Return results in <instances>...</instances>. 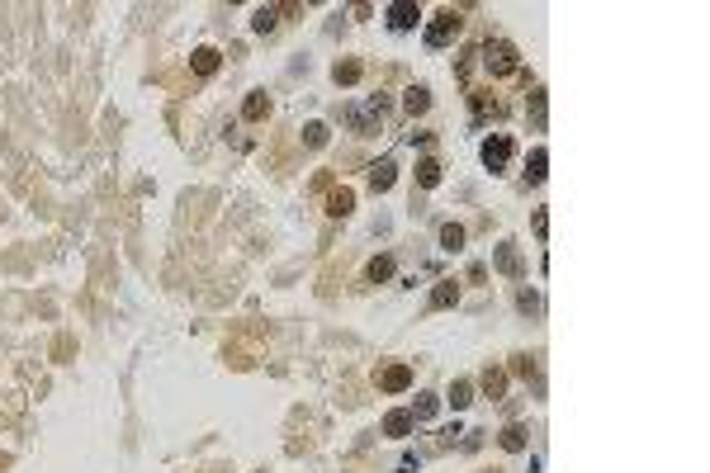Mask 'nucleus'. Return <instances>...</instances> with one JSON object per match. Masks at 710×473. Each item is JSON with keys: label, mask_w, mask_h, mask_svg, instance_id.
<instances>
[{"label": "nucleus", "mask_w": 710, "mask_h": 473, "mask_svg": "<svg viewBox=\"0 0 710 473\" xmlns=\"http://www.w3.org/2000/svg\"><path fill=\"white\" fill-rule=\"evenodd\" d=\"M478 57H483L488 76H516V71H521V53H516L507 38H488V43L478 48Z\"/></svg>", "instance_id": "1"}, {"label": "nucleus", "mask_w": 710, "mask_h": 473, "mask_svg": "<svg viewBox=\"0 0 710 473\" xmlns=\"http://www.w3.org/2000/svg\"><path fill=\"white\" fill-rule=\"evenodd\" d=\"M459 28H464V15L459 10H436L431 24H426V48H450L459 38Z\"/></svg>", "instance_id": "2"}, {"label": "nucleus", "mask_w": 710, "mask_h": 473, "mask_svg": "<svg viewBox=\"0 0 710 473\" xmlns=\"http://www.w3.org/2000/svg\"><path fill=\"white\" fill-rule=\"evenodd\" d=\"M507 161H512V137H507V132H493V137L483 142V166H488V171H502Z\"/></svg>", "instance_id": "3"}, {"label": "nucleus", "mask_w": 710, "mask_h": 473, "mask_svg": "<svg viewBox=\"0 0 710 473\" xmlns=\"http://www.w3.org/2000/svg\"><path fill=\"white\" fill-rule=\"evenodd\" d=\"M379 388H384V393H403V388H412V365H403V360H398V365H384V369H379Z\"/></svg>", "instance_id": "4"}, {"label": "nucleus", "mask_w": 710, "mask_h": 473, "mask_svg": "<svg viewBox=\"0 0 710 473\" xmlns=\"http://www.w3.org/2000/svg\"><path fill=\"white\" fill-rule=\"evenodd\" d=\"M493 265H498L502 275H512V280H521V275H526V261H521L516 241H502V246H498V256H493Z\"/></svg>", "instance_id": "5"}, {"label": "nucleus", "mask_w": 710, "mask_h": 473, "mask_svg": "<svg viewBox=\"0 0 710 473\" xmlns=\"http://www.w3.org/2000/svg\"><path fill=\"white\" fill-rule=\"evenodd\" d=\"M394 180H398V161L394 157H384V161H374V166H369V189H374V194L394 189Z\"/></svg>", "instance_id": "6"}, {"label": "nucleus", "mask_w": 710, "mask_h": 473, "mask_svg": "<svg viewBox=\"0 0 710 473\" xmlns=\"http://www.w3.org/2000/svg\"><path fill=\"white\" fill-rule=\"evenodd\" d=\"M384 15H389V28H412V24L421 19V10H417V5H407V0H398V5H389Z\"/></svg>", "instance_id": "7"}, {"label": "nucleus", "mask_w": 710, "mask_h": 473, "mask_svg": "<svg viewBox=\"0 0 710 473\" xmlns=\"http://www.w3.org/2000/svg\"><path fill=\"white\" fill-rule=\"evenodd\" d=\"M469 105L478 119H502V100H493L488 90H469Z\"/></svg>", "instance_id": "8"}, {"label": "nucleus", "mask_w": 710, "mask_h": 473, "mask_svg": "<svg viewBox=\"0 0 710 473\" xmlns=\"http://www.w3.org/2000/svg\"><path fill=\"white\" fill-rule=\"evenodd\" d=\"M350 209H355V189H346V184H341V189L327 194V213H332V218H346Z\"/></svg>", "instance_id": "9"}, {"label": "nucleus", "mask_w": 710, "mask_h": 473, "mask_svg": "<svg viewBox=\"0 0 710 473\" xmlns=\"http://www.w3.org/2000/svg\"><path fill=\"white\" fill-rule=\"evenodd\" d=\"M189 67H194L199 76H213V71H218V48H194V53H189Z\"/></svg>", "instance_id": "10"}, {"label": "nucleus", "mask_w": 710, "mask_h": 473, "mask_svg": "<svg viewBox=\"0 0 710 473\" xmlns=\"http://www.w3.org/2000/svg\"><path fill=\"white\" fill-rule=\"evenodd\" d=\"M365 280L369 284H384V280H394V256H374L365 265Z\"/></svg>", "instance_id": "11"}, {"label": "nucleus", "mask_w": 710, "mask_h": 473, "mask_svg": "<svg viewBox=\"0 0 710 473\" xmlns=\"http://www.w3.org/2000/svg\"><path fill=\"white\" fill-rule=\"evenodd\" d=\"M360 76H365V67H360L355 57H350V62H337V67H332V80H337V85H355Z\"/></svg>", "instance_id": "12"}, {"label": "nucleus", "mask_w": 710, "mask_h": 473, "mask_svg": "<svg viewBox=\"0 0 710 473\" xmlns=\"http://www.w3.org/2000/svg\"><path fill=\"white\" fill-rule=\"evenodd\" d=\"M412 426H417V421H412V412H389V417H384V431H389V436H398V440H403V436H412Z\"/></svg>", "instance_id": "13"}, {"label": "nucleus", "mask_w": 710, "mask_h": 473, "mask_svg": "<svg viewBox=\"0 0 710 473\" xmlns=\"http://www.w3.org/2000/svg\"><path fill=\"white\" fill-rule=\"evenodd\" d=\"M403 109H407L412 119H417V114H426V109H431V90H426V85H412V90H407V100H403Z\"/></svg>", "instance_id": "14"}, {"label": "nucleus", "mask_w": 710, "mask_h": 473, "mask_svg": "<svg viewBox=\"0 0 710 473\" xmlns=\"http://www.w3.org/2000/svg\"><path fill=\"white\" fill-rule=\"evenodd\" d=\"M469 402H473V384H469V379H455V384H450V407L464 412Z\"/></svg>", "instance_id": "15"}, {"label": "nucleus", "mask_w": 710, "mask_h": 473, "mask_svg": "<svg viewBox=\"0 0 710 473\" xmlns=\"http://www.w3.org/2000/svg\"><path fill=\"white\" fill-rule=\"evenodd\" d=\"M545 166H550V152H545V147H535V152H530V161H526V175H530L535 184H540L545 175H550Z\"/></svg>", "instance_id": "16"}, {"label": "nucleus", "mask_w": 710, "mask_h": 473, "mask_svg": "<svg viewBox=\"0 0 710 473\" xmlns=\"http://www.w3.org/2000/svg\"><path fill=\"white\" fill-rule=\"evenodd\" d=\"M417 184H421V189H436V184H441V161H431V157L421 161V166H417Z\"/></svg>", "instance_id": "17"}, {"label": "nucleus", "mask_w": 710, "mask_h": 473, "mask_svg": "<svg viewBox=\"0 0 710 473\" xmlns=\"http://www.w3.org/2000/svg\"><path fill=\"white\" fill-rule=\"evenodd\" d=\"M275 24H280V5H261V10H256V19H251V28H256V33H270Z\"/></svg>", "instance_id": "18"}, {"label": "nucleus", "mask_w": 710, "mask_h": 473, "mask_svg": "<svg viewBox=\"0 0 710 473\" xmlns=\"http://www.w3.org/2000/svg\"><path fill=\"white\" fill-rule=\"evenodd\" d=\"M502 449H512V454L526 449V426H521V421H512V426L502 431Z\"/></svg>", "instance_id": "19"}, {"label": "nucleus", "mask_w": 710, "mask_h": 473, "mask_svg": "<svg viewBox=\"0 0 710 473\" xmlns=\"http://www.w3.org/2000/svg\"><path fill=\"white\" fill-rule=\"evenodd\" d=\"M242 114H246V119H265V114H270V95H261V90H256V95H246Z\"/></svg>", "instance_id": "20"}, {"label": "nucleus", "mask_w": 710, "mask_h": 473, "mask_svg": "<svg viewBox=\"0 0 710 473\" xmlns=\"http://www.w3.org/2000/svg\"><path fill=\"white\" fill-rule=\"evenodd\" d=\"M455 298H459V284H455V280H441V284H436V293H431V303H436V308H450Z\"/></svg>", "instance_id": "21"}, {"label": "nucleus", "mask_w": 710, "mask_h": 473, "mask_svg": "<svg viewBox=\"0 0 710 473\" xmlns=\"http://www.w3.org/2000/svg\"><path fill=\"white\" fill-rule=\"evenodd\" d=\"M502 388H507V374H502V369H483V393L502 397Z\"/></svg>", "instance_id": "22"}, {"label": "nucleus", "mask_w": 710, "mask_h": 473, "mask_svg": "<svg viewBox=\"0 0 710 473\" xmlns=\"http://www.w3.org/2000/svg\"><path fill=\"white\" fill-rule=\"evenodd\" d=\"M441 246H446V251H459V246H464V227H459V223H446V227H441Z\"/></svg>", "instance_id": "23"}, {"label": "nucleus", "mask_w": 710, "mask_h": 473, "mask_svg": "<svg viewBox=\"0 0 710 473\" xmlns=\"http://www.w3.org/2000/svg\"><path fill=\"white\" fill-rule=\"evenodd\" d=\"M436 412H441V402H436L431 393H421V397H417V407H412V421H431Z\"/></svg>", "instance_id": "24"}, {"label": "nucleus", "mask_w": 710, "mask_h": 473, "mask_svg": "<svg viewBox=\"0 0 710 473\" xmlns=\"http://www.w3.org/2000/svg\"><path fill=\"white\" fill-rule=\"evenodd\" d=\"M303 142L308 147H327V123H303Z\"/></svg>", "instance_id": "25"}, {"label": "nucleus", "mask_w": 710, "mask_h": 473, "mask_svg": "<svg viewBox=\"0 0 710 473\" xmlns=\"http://www.w3.org/2000/svg\"><path fill=\"white\" fill-rule=\"evenodd\" d=\"M512 374L530 379V374H535V360H530V355H516V360H512Z\"/></svg>", "instance_id": "26"}, {"label": "nucleus", "mask_w": 710, "mask_h": 473, "mask_svg": "<svg viewBox=\"0 0 710 473\" xmlns=\"http://www.w3.org/2000/svg\"><path fill=\"white\" fill-rule=\"evenodd\" d=\"M545 232H550V213H535V237L545 241Z\"/></svg>", "instance_id": "27"}]
</instances>
